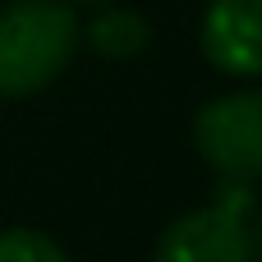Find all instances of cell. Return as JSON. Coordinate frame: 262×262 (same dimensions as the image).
<instances>
[{
    "label": "cell",
    "instance_id": "obj_1",
    "mask_svg": "<svg viewBox=\"0 0 262 262\" xmlns=\"http://www.w3.org/2000/svg\"><path fill=\"white\" fill-rule=\"evenodd\" d=\"M83 41L69 0H9L0 5V97H32L51 88Z\"/></svg>",
    "mask_w": 262,
    "mask_h": 262
},
{
    "label": "cell",
    "instance_id": "obj_2",
    "mask_svg": "<svg viewBox=\"0 0 262 262\" xmlns=\"http://www.w3.org/2000/svg\"><path fill=\"white\" fill-rule=\"evenodd\" d=\"M253 184H221L216 203L184 212L161 230L152 262H253Z\"/></svg>",
    "mask_w": 262,
    "mask_h": 262
},
{
    "label": "cell",
    "instance_id": "obj_3",
    "mask_svg": "<svg viewBox=\"0 0 262 262\" xmlns=\"http://www.w3.org/2000/svg\"><path fill=\"white\" fill-rule=\"evenodd\" d=\"M193 147L221 184H262V88H239L193 115Z\"/></svg>",
    "mask_w": 262,
    "mask_h": 262
},
{
    "label": "cell",
    "instance_id": "obj_4",
    "mask_svg": "<svg viewBox=\"0 0 262 262\" xmlns=\"http://www.w3.org/2000/svg\"><path fill=\"white\" fill-rule=\"evenodd\" d=\"M198 41L212 69L230 78H262V0H212Z\"/></svg>",
    "mask_w": 262,
    "mask_h": 262
},
{
    "label": "cell",
    "instance_id": "obj_5",
    "mask_svg": "<svg viewBox=\"0 0 262 262\" xmlns=\"http://www.w3.org/2000/svg\"><path fill=\"white\" fill-rule=\"evenodd\" d=\"M88 41H92V51L97 55H106V60H134V55H143L147 51V41H152V23L138 14V9H101L92 23H88Z\"/></svg>",
    "mask_w": 262,
    "mask_h": 262
},
{
    "label": "cell",
    "instance_id": "obj_6",
    "mask_svg": "<svg viewBox=\"0 0 262 262\" xmlns=\"http://www.w3.org/2000/svg\"><path fill=\"white\" fill-rule=\"evenodd\" d=\"M0 262H69V253L51 235L32 226H14V230H0Z\"/></svg>",
    "mask_w": 262,
    "mask_h": 262
},
{
    "label": "cell",
    "instance_id": "obj_7",
    "mask_svg": "<svg viewBox=\"0 0 262 262\" xmlns=\"http://www.w3.org/2000/svg\"><path fill=\"white\" fill-rule=\"evenodd\" d=\"M253 262H262V216H253Z\"/></svg>",
    "mask_w": 262,
    "mask_h": 262
},
{
    "label": "cell",
    "instance_id": "obj_8",
    "mask_svg": "<svg viewBox=\"0 0 262 262\" xmlns=\"http://www.w3.org/2000/svg\"><path fill=\"white\" fill-rule=\"evenodd\" d=\"M69 5H111V0H69Z\"/></svg>",
    "mask_w": 262,
    "mask_h": 262
}]
</instances>
